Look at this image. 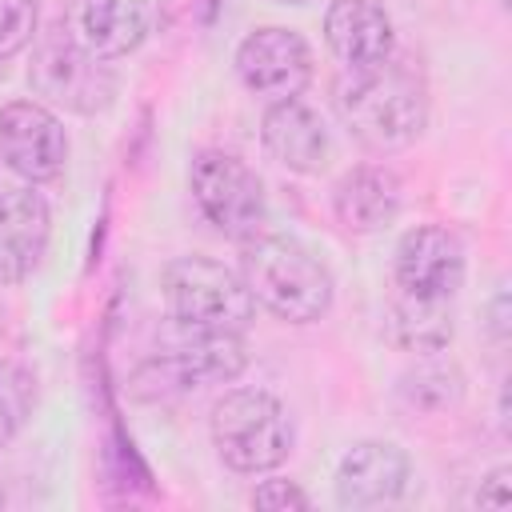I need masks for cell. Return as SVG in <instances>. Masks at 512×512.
Returning <instances> with one entry per match:
<instances>
[{
  "label": "cell",
  "instance_id": "obj_1",
  "mask_svg": "<svg viewBox=\"0 0 512 512\" xmlns=\"http://www.w3.org/2000/svg\"><path fill=\"white\" fill-rule=\"evenodd\" d=\"M336 108L352 140L368 152H400L420 140L428 124V80L396 52L368 68H348L336 88Z\"/></svg>",
  "mask_w": 512,
  "mask_h": 512
},
{
  "label": "cell",
  "instance_id": "obj_2",
  "mask_svg": "<svg viewBox=\"0 0 512 512\" xmlns=\"http://www.w3.org/2000/svg\"><path fill=\"white\" fill-rule=\"evenodd\" d=\"M240 276L252 300L288 324H316L332 308L328 264L292 236L256 232L240 240Z\"/></svg>",
  "mask_w": 512,
  "mask_h": 512
},
{
  "label": "cell",
  "instance_id": "obj_3",
  "mask_svg": "<svg viewBox=\"0 0 512 512\" xmlns=\"http://www.w3.org/2000/svg\"><path fill=\"white\" fill-rule=\"evenodd\" d=\"M160 292L176 328L188 332H244L256 316L244 276L208 256L168 260L160 272Z\"/></svg>",
  "mask_w": 512,
  "mask_h": 512
},
{
  "label": "cell",
  "instance_id": "obj_4",
  "mask_svg": "<svg viewBox=\"0 0 512 512\" xmlns=\"http://www.w3.org/2000/svg\"><path fill=\"white\" fill-rule=\"evenodd\" d=\"M212 448L216 456L240 472L260 476L288 460L292 452V420L288 408L264 388H232L212 408Z\"/></svg>",
  "mask_w": 512,
  "mask_h": 512
},
{
  "label": "cell",
  "instance_id": "obj_5",
  "mask_svg": "<svg viewBox=\"0 0 512 512\" xmlns=\"http://www.w3.org/2000/svg\"><path fill=\"white\" fill-rule=\"evenodd\" d=\"M28 84L40 100L76 112V116H96L116 100V68L112 60L88 56L80 44L68 40V32L56 24L32 52L28 64Z\"/></svg>",
  "mask_w": 512,
  "mask_h": 512
},
{
  "label": "cell",
  "instance_id": "obj_6",
  "mask_svg": "<svg viewBox=\"0 0 512 512\" xmlns=\"http://www.w3.org/2000/svg\"><path fill=\"white\" fill-rule=\"evenodd\" d=\"M188 184H192V200L204 212V220L228 240H248L264 232V220H268L264 184L236 152H224V148L196 152Z\"/></svg>",
  "mask_w": 512,
  "mask_h": 512
},
{
  "label": "cell",
  "instance_id": "obj_7",
  "mask_svg": "<svg viewBox=\"0 0 512 512\" xmlns=\"http://www.w3.org/2000/svg\"><path fill=\"white\" fill-rule=\"evenodd\" d=\"M0 160L24 184H48L68 164V132L40 100H8L0 108Z\"/></svg>",
  "mask_w": 512,
  "mask_h": 512
},
{
  "label": "cell",
  "instance_id": "obj_8",
  "mask_svg": "<svg viewBox=\"0 0 512 512\" xmlns=\"http://www.w3.org/2000/svg\"><path fill=\"white\" fill-rule=\"evenodd\" d=\"M236 76L264 100H292L312 84V48L296 28H252L236 44Z\"/></svg>",
  "mask_w": 512,
  "mask_h": 512
},
{
  "label": "cell",
  "instance_id": "obj_9",
  "mask_svg": "<svg viewBox=\"0 0 512 512\" xmlns=\"http://www.w3.org/2000/svg\"><path fill=\"white\" fill-rule=\"evenodd\" d=\"M396 292L416 300H456L464 284V244L444 224H416L396 240Z\"/></svg>",
  "mask_w": 512,
  "mask_h": 512
},
{
  "label": "cell",
  "instance_id": "obj_10",
  "mask_svg": "<svg viewBox=\"0 0 512 512\" xmlns=\"http://www.w3.org/2000/svg\"><path fill=\"white\" fill-rule=\"evenodd\" d=\"M412 476L408 452L392 440H360L352 444L332 476L340 508H380L404 496Z\"/></svg>",
  "mask_w": 512,
  "mask_h": 512
},
{
  "label": "cell",
  "instance_id": "obj_11",
  "mask_svg": "<svg viewBox=\"0 0 512 512\" xmlns=\"http://www.w3.org/2000/svg\"><path fill=\"white\" fill-rule=\"evenodd\" d=\"M60 28L96 60H120L148 40L152 12L144 0H72Z\"/></svg>",
  "mask_w": 512,
  "mask_h": 512
},
{
  "label": "cell",
  "instance_id": "obj_12",
  "mask_svg": "<svg viewBox=\"0 0 512 512\" xmlns=\"http://www.w3.org/2000/svg\"><path fill=\"white\" fill-rule=\"evenodd\" d=\"M260 144L264 152L296 172V176H316L328 168V156H332V136L320 120L316 108H308L300 96L292 100H272L264 108V120H260Z\"/></svg>",
  "mask_w": 512,
  "mask_h": 512
},
{
  "label": "cell",
  "instance_id": "obj_13",
  "mask_svg": "<svg viewBox=\"0 0 512 512\" xmlns=\"http://www.w3.org/2000/svg\"><path fill=\"white\" fill-rule=\"evenodd\" d=\"M52 240V212L48 200L32 188H4L0 192V284L28 280Z\"/></svg>",
  "mask_w": 512,
  "mask_h": 512
},
{
  "label": "cell",
  "instance_id": "obj_14",
  "mask_svg": "<svg viewBox=\"0 0 512 512\" xmlns=\"http://www.w3.org/2000/svg\"><path fill=\"white\" fill-rule=\"evenodd\" d=\"M184 340L160 360H152V372H160L176 388H204V384H228L244 372L248 348L240 332H188L180 328Z\"/></svg>",
  "mask_w": 512,
  "mask_h": 512
},
{
  "label": "cell",
  "instance_id": "obj_15",
  "mask_svg": "<svg viewBox=\"0 0 512 512\" xmlns=\"http://www.w3.org/2000/svg\"><path fill=\"white\" fill-rule=\"evenodd\" d=\"M324 40L344 68H368L396 52L384 0H332L324 12Z\"/></svg>",
  "mask_w": 512,
  "mask_h": 512
},
{
  "label": "cell",
  "instance_id": "obj_16",
  "mask_svg": "<svg viewBox=\"0 0 512 512\" xmlns=\"http://www.w3.org/2000/svg\"><path fill=\"white\" fill-rule=\"evenodd\" d=\"M404 184L388 164H356L332 188V212L348 232H380L396 220Z\"/></svg>",
  "mask_w": 512,
  "mask_h": 512
},
{
  "label": "cell",
  "instance_id": "obj_17",
  "mask_svg": "<svg viewBox=\"0 0 512 512\" xmlns=\"http://www.w3.org/2000/svg\"><path fill=\"white\" fill-rule=\"evenodd\" d=\"M456 332L452 300H416L392 288L388 300V336L404 352H440Z\"/></svg>",
  "mask_w": 512,
  "mask_h": 512
},
{
  "label": "cell",
  "instance_id": "obj_18",
  "mask_svg": "<svg viewBox=\"0 0 512 512\" xmlns=\"http://www.w3.org/2000/svg\"><path fill=\"white\" fill-rule=\"evenodd\" d=\"M460 392H464V376H460L452 364H440V360L420 364V368L408 372L404 384H400V396H404L412 408H432V412L456 404Z\"/></svg>",
  "mask_w": 512,
  "mask_h": 512
},
{
  "label": "cell",
  "instance_id": "obj_19",
  "mask_svg": "<svg viewBox=\"0 0 512 512\" xmlns=\"http://www.w3.org/2000/svg\"><path fill=\"white\" fill-rule=\"evenodd\" d=\"M36 24H40L36 0H0V60L24 52L36 36Z\"/></svg>",
  "mask_w": 512,
  "mask_h": 512
},
{
  "label": "cell",
  "instance_id": "obj_20",
  "mask_svg": "<svg viewBox=\"0 0 512 512\" xmlns=\"http://www.w3.org/2000/svg\"><path fill=\"white\" fill-rule=\"evenodd\" d=\"M28 400H32L28 376H24L16 364H0V448H4V444L16 436V428L24 424Z\"/></svg>",
  "mask_w": 512,
  "mask_h": 512
},
{
  "label": "cell",
  "instance_id": "obj_21",
  "mask_svg": "<svg viewBox=\"0 0 512 512\" xmlns=\"http://www.w3.org/2000/svg\"><path fill=\"white\" fill-rule=\"evenodd\" d=\"M252 508H272V512L308 508V492H304L296 480H264V484L252 492Z\"/></svg>",
  "mask_w": 512,
  "mask_h": 512
},
{
  "label": "cell",
  "instance_id": "obj_22",
  "mask_svg": "<svg viewBox=\"0 0 512 512\" xmlns=\"http://www.w3.org/2000/svg\"><path fill=\"white\" fill-rule=\"evenodd\" d=\"M508 480H512V472L500 464V468H492L484 480H480V492H476V504H484V508H508Z\"/></svg>",
  "mask_w": 512,
  "mask_h": 512
},
{
  "label": "cell",
  "instance_id": "obj_23",
  "mask_svg": "<svg viewBox=\"0 0 512 512\" xmlns=\"http://www.w3.org/2000/svg\"><path fill=\"white\" fill-rule=\"evenodd\" d=\"M484 316H488V320H484V324H488V336H492L496 344H504V340H508V292H504V288L488 300V312H484Z\"/></svg>",
  "mask_w": 512,
  "mask_h": 512
},
{
  "label": "cell",
  "instance_id": "obj_24",
  "mask_svg": "<svg viewBox=\"0 0 512 512\" xmlns=\"http://www.w3.org/2000/svg\"><path fill=\"white\" fill-rule=\"evenodd\" d=\"M272 4H308V0H272Z\"/></svg>",
  "mask_w": 512,
  "mask_h": 512
},
{
  "label": "cell",
  "instance_id": "obj_25",
  "mask_svg": "<svg viewBox=\"0 0 512 512\" xmlns=\"http://www.w3.org/2000/svg\"><path fill=\"white\" fill-rule=\"evenodd\" d=\"M0 508H4V492H0Z\"/></svg>",
  "mask_w": 512,
  "mask_h": 512
}]
</instances>
